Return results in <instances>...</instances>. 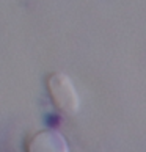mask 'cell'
<instances>
[{"instance_id":"1","label":"cell","mask_w":146,"mask_h":152,"mask_svg":"<svg viewBox=\"0 0 146 152\" xmlns=\"http://www.w3.org/2000/svg\"><path fill=\"white\" fill-rule=\"evenodd\" d=\"M47 89L52 102L66 115H76L79 111V96L71 78L61 72H54L47 77Z\"/></svg>"},{"instance_id":"2","label":"cell","mask_w":146,"mask_h":152,"mask_svg":"<svg viewBox=\"0 0 146 152\" xmlns=\"http://www.w3.org/2000/svg\"><path fill=\"white\" fill-rule=\"evenodd\" d=\"M29 151H47V152H60L66 151L65 140L55 132H38L29 140L27 143Z\"/></svg>"}]
</instances>
